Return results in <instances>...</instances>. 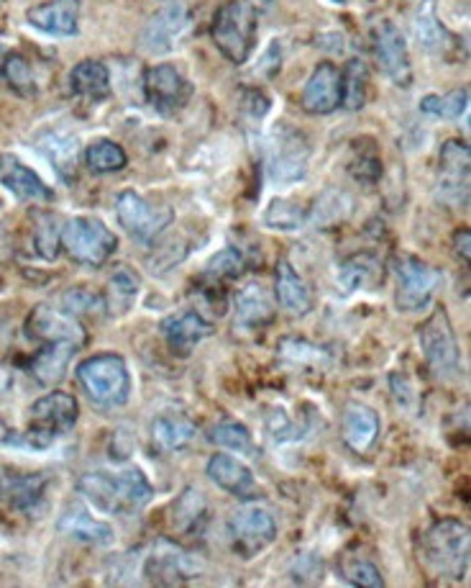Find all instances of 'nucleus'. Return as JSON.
Returning <instances> with one entry per match:
<instances>
[{"mask_svg": "<svg viewBox=\"0 0 471 588\" xmlns=\"http://www.w3.org/2000/svg\"><path fill=\"white\" fill-rule=\"evenodd\" d=\"M418 342L423 350V358L428 368L433 370L436 378L441 381H451L459 375L461 352L457 342V332H453L451 319L446 309H436L430 317L418 327Z\"/></svg>", "mask_w": 471, "mask_h": 588, "instance_id": "obj_7", "label": "nucleus"}, {"mask_svg": "<svg viewBox=\"0 0 471 588\" xmlns=\"http://www.w3.org/2000/svg\"><path fill=\"white\" fill-rule=\"evenodd\" d=\"M64 301L70 303V311H85V309H103V298L91 296L87 291H72L64 296Z\"/></svg>", "mask_w": 471, "mask_h": 588, "instance_id": "obj_46", "label": "nucleus"}, {"mask_svg": "<svg viewBox=\"0 0 471 588\" xmlns=\"http://www.w3.org/2000/svg\"><path fill=\"white\" fill-rule=\"evenodd\" d=\"M369 99V70L362 60H352L341 72V103L348 111H359L367 106Z\"/></svg>", "mask_w": 471, "mask_h": 588, "instance_id": "obj_33", "label": "nucleus"}, {"mask_svg": "<svg viewBox=\"0 0 471 588\" xmlns=\"http://www.w3.org/2000/svg\"><path fill=\"white\" fill-rule=\"evenodd\" d=\"M111 296L113 298H118V309L121 311H126L128 306H132V301L136 296H139V288H142V280L139 276H136L134 270H128V268H118L116 272H113V278H111Z\"/></svg>", "mask_w": 471, "mask_h": 588, "instance_id": "obj_44", "label": "nucleus"}, {"mask_svg": "<svg viewBox=\"0 0 471 588\" xmlns=\"http://www.w3.org/2000/svg\"><path fill=\"white\" fill-rule=\"evenodd\" d=\"M233 553L243 560L266 550L278 539V522L264 506H243L229 522Z\"/></svg>", "mask_w": 471, "mask_h": 588, "instance_id": "obj_9", "label": "nucleus"}, {"mask_svg": "<svg viewBox=\"0 0 471 588\" xmlns=\"http://www.w3.org/2000/svg\"><path fill=\"white\" fill-rule=\"evenodd\" d=\"M75 352L77 348H72V344H46V348L36 354L34 362H31V375L42 385H56L67 375V365Z\"/></svg>", "mask_w": 471, "mask_h": 588, "instance_id": "obj_30", "label": "nucleus"}, {"mask_svg": "<svg viewBox=\"0 0 471 588\" xmlns=\"http://www.w3.org/2000/svg\"><path fill=\"white\" fill-rule=\"evenodd\" d=\"M208 440L213 442V445L236 450V453H251V447H254L247 424L236 422V419H223V422L210 426Z\"/></svg>", "mask_w": 471, "mask_h": 588, "instance_id": "obj_36", "label": "nucleus"}, {"mask_svg": "<svg viewBox=\"0 0 471 588\" xmlns=\"http://www.w3.org/2000/svg\"><path fill=\"white\" fill-rule=\"evenodd\" d=\"M62 247L72 260L85 268H101L118 249V237L93 216H75L64 224Z\"/></svg>", "mask_w": 471, "mask_h": 588, "instance_id": "obj_6", "label": "nucleus"}, {"mask_svg": "<svg viewBox=\"0 0 471 588\" xmlns=\"http://www.w3.org/2000/svg\"><path fill=\"white\" fill-rule=\"evenodd\" d=\"M206 473L218 488L226 491V494L239 496V498L254 496V491H257L254 475H251L247 465H243L241 461H236V457H231V455L218 453V455L210 457Z\"/></svg>", "mask_w": 471, "mask_h": 588, "instance_id": "obj_23", "label": "nucleus"}, {"mask_svg": "<svg viewBox=\"0 0 471 588\" xmlns=\"http://www.w3.org/2000/svg\"><path fill=\"white\" fill-rule=\"evenodd\" d=\"M278 301L292 317H305L313 311V291L305 278L287 260L278 262Z\"/></svg>", "mask_w": 471, "mask_h": 588, "instance_id": "obj_27", "label": "nucleus"}, {"mask_svg": "<svg viewBox=\"0 0 471 588\" xmlns=\"http://www.w3.org/2000/svg\"><path fill=\"white\" fill-rule=\"evenodd\" d=\"M303 109L313 116H326L341 106V72L331 62L313 70L303 91Z\"/></svg>", "mask_w": 471, "mask_h": 588, "instance_id": "obj_20", "label": "nucleus"}, {"mask_svg": "<svg viewBox=\"0 0 471 588\" xmlns=\"http://www.w3.org/2000/svg\"><path fill=\"white\" fill-rule=\"evenodd\" d=\"M412 31H416L418 44L423 47L428 54H436V58L453 60L461 50L459 39L443 27L441 16H438L436 0H423V3L418 6L416 21H412Z\"/></svg>", "mask_w": 471, "mask_h": 588, "instance_id": "obj_18", "label": "nucleus"}, {"mask_svg": "<svg viewBox=\"0 0 471 588\" xmlns=\"http://www.w3.org/2000/svg\"><path fill=\"white\" fill-rule=\"evenodd\" d=\"M3 75L8 85L19 95H36L34 70H31V62L23 54H8L3 62Z\"/></svg>", "mask_w": 471, "mask_h": 588, "instance_id": "obj_39", "label": "nucleus"}, {"mask_svg": "<svg viewBox=\"0 0 471 588\" xmlns=\"http://www.w3.org/2000/svg\"><path fill=\"white\" fill-rule=\"evenodd\" d=\"M371 42H375V54L381 64V70H385V75L393 80L395 85L410 87L412 62L402 31L389 19H381L371 27Z\"/></svg>", "mask_w": 471, "mask_h": 588, "instance_id": "obj_13", "label": "nucleus"}, {"mask_svg": "<svg viewBox=\"0 0 471 588\" xmlns=\"http://www.w3.org/2000/svg\"><path fill=\"white\" fill-rule=\"evenodd\" d=\"M344 578L348 584L354 586H364V588H381L385 586V578H381L379 568L375 566V563L369 560H359V558H352L344 563Z\"/></svg>", "mask_w": 471, "mask_h": 588, "instance_id": "obj_43", "label": "nucleus"}, {"mask_svg": "<svg viewBox=\"0 0 471 588\" xmlns=\"http://www.w3.org/2000/svg\"><path fill=\"white\" fill-rule=\"evenodd\" d=\"M144 91H146V101H149L161 116H172L180 109L188 106L192 85L180 75V70L172 68V64H157V68L146 70Z\"/></svg>", "mask_w": 471, "mask_h": 588, "instance_id": "obj_16", "label": "nucleus"}, {"mask_svg": "<svg viewBox=\"0 0 471 588\" xmlns=\"http://www.w3.org/2000/svg\"><path fill=\"white\" fill-rule=\"evenodd\" d=\"M70 87L77 99L85 101H105L111 95V75L108 68L97 60L77 62L70 72Z\"/></svg>", "mask_w": 471, "mask_h": 588, "instance_id": "obj_28", "label": "nucleus"}, {"mask_svg": "<svg viewBox=\"0 0 471 588\" xmlns=\"http://www.w3.org/2000/svg\"><path fill=\"white\" fill-rule=\"evenodd\" d=\"M27 329H29L31 340L44 342V344L62 342V344H72V348L80 350L87 342L83 324H80L72 313L52 309V306H36L27 321Z\"/></svg>", "mask_w": 471, "mask_h": 588, "instance_id": "obj_17", "label": "nucleus"}, {"mask_svg": "<svg viewBox=\"0 0 471 588\" xmlns=\"http://www.w3.org/2000/svg\"><path fill=\"white\" fill-rule=\"evenodd\" d=\"M80 416V404L75 396L62 391H52L34 401L29 409V432L23 437H8V445H27L34 450H44L56 437L70 432Z\"/></svg>", "mask_w": 471, "mask_h": 588, "instance_id": "obj_3", "label": "nucleus"}, {"mask_svg": "<svg viewBox=\"0 0 471 588\" xmlns=\"http://www.w3.org/2000/svg\"><path fill=\"white\" fill-rule=\"evenodd\" d=\"M395 278H397V293L395 303L397 309L410 313L420 311L433 301V296L441 286V272H438L433 265H428L423 260L412 255H402L395 260Z\"/></svg>", "mask_w": 471, "mask_h": 588, "instance_id": "obj_8", "label": "nucleus"}, {"mask_svg": "<svg viewBox=\"0 0 471 588\" xmlns=\"http://www.w3.org/2000/svg\"><path fill=\"white\" fill-rule=\"evenodd\" d=\"M190 13L180 0H172L159 13H154L142 31V50L146 54H167L172 52L180 39L188 34Z\"/></svg>", "mask_w": 471, "mask_h": 588, "instance_id": "obj_15", "label": "nucleus"}, {"mask_svg": "<svg viewBox=\"0 0 471 588\" xmlns=\"http://www.w3.org/2000/svg\"><path fill=\"white\" fill-rule=\"evenodd\" d=\"M80 494L101 512L136 514L154 498V486L139 468L93 471L80 478Z\"/></svg>", "mask_w": 471, "mask_h": 588, "instance_id": "obj_1", "label": "nucleus"}, {"mask_svg": "<svg viewBox=\"0 0 471 588\" xmlns=\"http://www.w3.org/2000/svg\"><path fill=\"white\" fill-rule=\"evenodd\" d=\"M195 434H198V426L185 416L165 414L151 426V437L161 450H165V453H175V450L188 447L195 440Z\"/></svg>", "mask_w": 471, "mask_h": 588, "instance_id": "obj_31", "label": "nucleus"}, {"mask_svg": "<svg viewBox=\"0 0 471 588\" xmlns=\"http://www.w3.org/2000/svg\"><path fill=\"white\" fill-rule=\"evenodd\" d=\"M307 219V212L295 200L287 198H274L264 212V224L270 229H282V231H292L300 229Z\"/></svg>", "mask_w": 471, "mask_h": 588, "instance_id": "obj_37", "label": "nucleus"}, {"mask_svg": "<svg viewBox=\"0 0 471 588\" xmlns=\"http://www.w3.org/2000/svg\"><path fill=\"white\" fill-rule=\"evenodd\" d=\"M46 475L42 473H8L0 475V502L19 512H34L44 498Z\"/></svg>", "mask_w": 471, "mask_h": 588, "instance_id": "obj_24", "label": "nucleus"}, {"mask_svg": "<svg viewBox=\"0 0 471 588\" xmlns=\"http://www.w3.org/2000/svg\"><path fill=\"white\" fill-rule=\"evenodd\" d=\"M34 241H36L39 255H42L44 260L49 262L56 260V255H60V247H62V235L54 227V216H49V214L39 216Z\"/></svg>", "mask_w": 471, "mask_h": 588, "instance_id": "obj_42", "label": "nucleus"}, {"mask_svg": "<svg viewBox=\"0 0 471 588\" xmlns=\"http://www.w3.org/2000/svg\"><path fill=\"white\" fill-rule=\"evenodd\" d=\"M3 185L15 198L27 200V204H49V200L54 198L52 188L44 185L42 177L21 163L8 165V171L3 175Z\"/></svg>", "mask_w": 471, "mask_h": 588, "instance_id": "obj_29", "label": "nucleus"}, {"mask_svg": "<svg viewBox=\"0 0 471 588\" xmlns=\"http://www.w3.org/2000/svg\"><path fill=\"white\" fill-rule=\"evenodd\" d=\"M85 163L97 175H108V173H118L124 171L128 165V157L121 144L111 142V140H101L87 147L85 152Z\"/></svg>", "mask_w": 471, "mask_h": 588, "instance_id": "obj_35", "label": "nucleus"}, {"mask_svg": "<svg viewBox=\"0 0 471 588\" xmlns=\"http://www.w3.org/2000/svg\"><path fill=\"white\" fill-rule=\"evenodd\" d=\"M159 329H161V337H165L167 348L175 354H180V358L190 354L202 340H208V337L216 332L213 324L202 319L198 311L172 313V317H167L165 321H161Z\"/></svg>", "mask_w": 471, "mask_h": 588, "instance_id": "obj_19", "label": "nucleus"}, {"mask_svg": "<svg viewBox=\"0 0 471 588\" xmlns=\"http://www.w3.org/2000/svg\"><path fill=\"white\" fill-rule=\"evenodd\" d=\"M344 442L354 453H367V450L375 445L379 437V416L375 409L364 406V404H348L344 412Z\"/></svg>", "mask_w": 471, "mask_h": 588, "instance_id": "obj_26", "label": "nucleus"}, {"mask_svg": "<svg viewBox=\"0 0 471 588\" xmlns=\"http://www.w3.org/2000/svg\"><path fill=\"white\" fill-rule=\"evenodd\" d=\"M39 149L42 155L54 165V171L62 177H75V165H77V140L70 134H46L39 140Z\"/></svg>", "mask_w": 471, "mask_h": 588, "instance_id": "obj_32", "label": "nucleus"}, {"mask_svg": "<svg viewBox=\"0 0 471 588\" xmlns=\"http://www.w3.org/2000/svg\"><path fill=\"white\" fill-rule=\"evenodd\" d=\"M438 198L449 206H467L469 200V147L449 140L438 157Z\"/></svg>", "mask_w": 471, "mask_h": 588, "instance_id": "obj_14", "label": "nucleus"}, {"mask_svg": "<svg viewBox=\"0 0 471 588\" xmlns=\"http://www.w3.org/2000/svg\"><path fill=\"white\" fill-rule=\"evenodd\" d=\"M202 514H206V502H202L200 491L188 488L172 506V525L177 529L190 532L198 527V519H202Z\"/></svg>", "mask_w": 471, "mask_h": 588, "instance_id": "obj_40", "label": "nucleus"}, {"mask_svg": "<svg viewBox=\"0 0 471 588\" xmlns=\"http://www.w3.org/2000/svg\"><path fill=\"white\" fill-rule=\"evenodd\" d=\"M453 247H457V252L464 257V262L469 265V247H471V231L469 229H461L457 231V237H453Z\"/></svg>", "mask_w": 471, "mask_h": 588, "instance_id": "obj_47", "label": "nucleus"}, {"mask_svg": "<svg viewBox=\"0 0 471 588\" xmlns=\"http://www.w3.org/2000/svg\"><path fill=\"white\" fill-rule=\"evenodd\" d=\"M311 163V147L307 140L295 128L280 126L272 134L270 149H266V171L274 183H297L303 180Z\"/></svg>", "mask_w": 471, "mask_h": 588, "instance_id": "obj_10", "label": "nucleus"}, {"mask_svg": "<svg viewBox=\"0 0 471 588\" xmlns=\"http://www.w3.org/2000/svg\"><path fill=\"white\" fill-rule=\"evenodd\" d=\"M469 527L459 519L436 522L420 543V558L436 578L461 581L469 570Z\"/></svg>", "mask_w": 471, "mask_h": 588, "instance_id": "obj_2", "label": "nucleus"}, {"mask_svg": "<svg viewBox=\"0 0 471 588\" xmlns=\"http://www.w3.org/2000/svg\"><path fill=\"white\" fill-rule=\"evenodd\" d=\"M274 319V303L262 286H247L236 298V321L239 332H259Z\"/></svg>", "mask_w": 471, "mask_h": 588, "instance_id": "obj_25", "label": "nucleus"}, {"mask_svg": "<svg viewBox=\"0 0 471 588\" xmlns=\"http://www.w3.org/2000/svg\"><path fill=\"white\" fill-rule=\"evenodd\" d=\"M77 381L97 406H124L132 396V375L121 354H93L77 365Z\"/></svg>", "mask_w": 471, "mask_h": 588, "instance_id": "obj_5", "label": "nucleus"}, {"mask_svg": "<svg viewBox=\"0 0 471 588\" xmlns=\"http://www.w3.org/2000/svg\"><path fill=\"white\" fill-rule=\"evenodd\" d=\"M29 23L52 37H75L80 29V0H46L29 8Z\"/></svg>", "mask_w": 471, "mask_h": 588, "instance_id": "obj_21", "label": "nucleus"}, {"mask_svg": "<svg viewBox=\"0 0 471 588\" xmlns=\"http://www.w3.org/2000/svg\"><path fill=\"white\" fill-rule=\"evenodd\" d=\"M202 574V563L169 539H157L144 563V576L157 586H182Z\"/></svg>", "mask_w": 471, "mask_h": 588, "instance_id": "obj_12", "label": "nucleus"}, {"mask_svg": "<svg viewBox=\"0 0 471 588\" xmlns=\"http://www.w3.org/2000/svg\"><path fill=\"white\" fill-rule=\"evenodd\" d=\"M116 216L121 227L139 241H154L175 221L172 208L154 206L134 190L121 193L116 200Z\"/></svg>", "mask_w": 471, "mask_h": 588, "instance_id": "obj_11", "label": "nucleus"}, {"mask_svg": "<svg viewBox=\"0 0 471 588\" xmlns=\"http://www.w3.org/2000/svg\"><path fill=\"white\" fill-rule=\"evenodd\" d=\"M60 532L64 537L77 539V543H87V545H111L116 539V532L108 525V522L95 519L91 512L83 509V506L72 504L64 509L60 517Z\"/></svg>", "mask_w": 471, "mask_h": 588, "instance_id": "obj_22", "label": "nucleus"}, {"mask_svg": "<svg viewBox=\"0 0 471 588\" xmlns=\"http://www.w3.org/2000/svg\"><path fill=\"white\" fill-rule=\"evenodd\" d=\"M348 173L354 175V180L359 183H377L379 175H381V163H379V155L375 149H359L356 152V157L352 159V165H348Z\"/></svg>", "mask_w": 471, "mask_h": 588, "instance_id": "obj_45", "label": "nucleus"}, {"mask_svg": "<svg viewBox=\"0 0 471 588\" xmlns=\"http://www.w3.org/2000/svg\"><path fill=\"white\" fill-rule=\"evenodd\" d=\"M259 29V13L257 8L247 3V0H229L218 8L213 16V42L218 52L233 64H243L249 60L251 50L257 42Z\"/></svg>", "mask_w": 471, "mask_h": 588, "instance_id": "obj_4", "label": "nucleus"}, {"mask_svg": "<svg viewBox=\"0 0 471 588\" xmlns=\"http://www.w3.org/2000/svg\"><path fill=\"white\" fill-rule=\"evenodd\" d=\"M243 272V257L236 247H226L218 252L206 268V280L210 283H223V280H233Z\"/></svg>", "mask_w": 471, "mask_h": 588, "instance_id": "obj_41", "label": "nucleus"}, {"mask_svg": "<svg viewBox=\"0 0 471 588\" xmlns=\"http://www.w3.org/2000/svg\"><path fill=\"white\" fill-rule=\"evenodd\" d=\"M333 3H346V0H333Z\"/></svg>", "mask_w": 471, "mask_h": 588, "instance_id": "obj_48", "label": "nucleus"}, {"mask_svg": "<svg viewBox=\"0 0 471 588\" xmlns=\"http://www.w3.org/2000/svg\"><path fill=\"white\" fill-rule=\"evenodd\" d=\"M467 103L469 91L461 87V91H451L446 95H426V99L420 101V111L438 118H459L467 111Z\"/></svg>", "mask_w": 471, "mask_h": 588, "instance_id": "obj_38", "label": "nucleus"}, {"mask_svg": "<svg viewBox=\"0 0 471 588\" xmlns=\"http://www.w3.org/2000/svg\"><path fill=\"white\" fill-rule=\"evenodd\" d=\"M381 278L379 262L371 255H354L341 265L338 280L346 291H359V288L375 286Z\"/></svg>", "mask_w": 471, "mask_h": 588, "instance_id": "obj_34", "label": "nucleus"}]
</instances>
